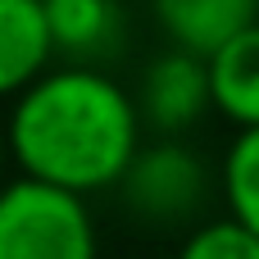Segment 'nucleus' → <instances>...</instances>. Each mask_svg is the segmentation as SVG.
Instances as JSON below:
<instances>
[{
  "label": "nucleus",
  "mask_w": 259,
  "mask_h": 259,
  "mask_svg": "<svg viewBox=\"0 0 259 259\" xmlns=\"http://www.w3.org/2000/svg\"><path fill=\"white\" fill-rule=\"evenodd\" d=\"M137 96L105 68L59 64L41 73L5 118V146L23 178L68 196L109 191L141 150Z\"/></svg>",
  "instance_id": "f257e3e1"
},
{
  "label": "nucleus",
  "mask_w": 259,
  "mask_h": 259,
  "mask_svg": "<svg viewBox=\"0 0 259 259\" xmlns=\"http://www.w3.org/2000/svg\"><path fill=\"white\" fill-rule=\"evenodd\" d=\"M0 259H100L96 219L82 196L32 178L0 187Z\"/></svg>",
  "instance_id": "f03ea898"
},
{
  "label": "nucleus",
  "mask_w": 259,
  "mask_h": 259,
  "mask_svg": "<svg viewBox=\"0 0 259 259\" xmlns=\"http://www.w3.org/2000/svg\"><path fill=\"white\" fill-rule=\"evenodd\" d=\"M123 205L141 219V223H187L205 209L209 200V168L196 150H187L182 141H150L137 150L132 168L118 182Z\"/></svg>",
  "instance_id": "7ed1b4c3"
},
{
  "label": "nucleus",
  "mask_w": 259,
  "mask_h": 259,
  "mask_svg": "<svg viewBox=\"0 0 259 259\" xmlns=\"http://www.w3.org/2000/svg\"><path fill=\"white\" fill-rule=\"evenodd\" d=\"M141 123L159 132V141H178L187 127H196L209 109V59H196L187 50H164L159 59L146 64L141 91H137Z\"/></svg>",
  "instance_id": "20e7f679"
},
{
  "label": "nucleus",
  "mask_w": 259,
  "mask_h": 259,
  "mask_svg": "<svg viewBox=\"0 0 259 259\" xmlns=\"http://www.w3.org/2000/svg\"><path fill=\"white\" fill-rule=\"evenodd\" d=\"M150 14L173 50L209 59L259 23V0H150Z\"/></svg>",
  "instance_id": "39448f33"
},
{
  "label": "nucleus",
  "mask_w": 259,
  "mask_h": 259,
  "mask_svg": "<svg viewBox=\"0 0 259 259\" xmlns=\"http://www.w3.org/2000/svg\"><path fill=\"white\" fill-rule=\"evenodd\" d=\"M55 46L41 0H0V100H18L41 73H50Z\"/></svg>",
  "instance_id": "423d86ee"
},
{
  "label": "nucleus",
  "mask_w": 259,
  "mask_h": 259,
  "mask_svg": "<svg viewBox=\"0 0 259 259\" xmlns=\"http://www.w3.org/2000/svg\"><path fill=\"white\" fill-rule=\"evenodd\" d=\"M50 46L55 55H68V64L100 68L118 41H123V9L118 0H41Z\"/></svg>",
  "instance_id": "0eeeda50"
},
{
  "label": "nucleus",
  "mask_w": 259,
  "mask_h": 259,
  "mask_svg": "<svg viewBox=\"0 0 259 259\" xmlns=\"http://www.w3.org/2000/svg\"><path fill=\"white\" fill-rule=\"evenodd\" d=\"M209 96L214 114L237 123V132L259 127V23L209 55Z\"/></svg>",
  "instance_id": "6e6552de"
},
{
  "label": "nucleus",
  "mask_w": 259,
  "mask_h": 259,
  "mask_svg": "<svg viewBox=\"0 0 259 259\" xmlns=\"http://www.w3.org/2000/svg\"><path fill=\"white\" fill-rule=\"evenodd\" d=\"M219 187H223V200H228V219H237L246 232L259 237V127L237 132L228 141Z\"/></svg>",
  "instance_id": "1a4fd4ad"
},
{
  "label": "nucleus",
  "mask_w": 259,
  "mask_h": 259,
  "mask_svg": "<svg viewBox=\"0 0 259 259\" xmlns=\"http://www.w3.org/2000/svg\"><path fill=\"white\" fill-rule=\"evenodd\" d=\"M178 259H259V237L237 219H205L187 232Z\"/></svg>",
  "instance_id": "9d476101"
},
{
  "label": "nucleus",
  "mask_w": 259,
  "mask_h": 259,
  "mask_svg": "<svg viewBox=\"0 0 259 259\" xmlns=\"http://www.w3.org/2000/svg\"><path fill=\"white\" fill-rule=\"evenodd\" d=\"M5 155H9V146H5V123H0V164H5Z\"/></svg>",
  "instance_id": "9b49d317"
}]
</instances>
